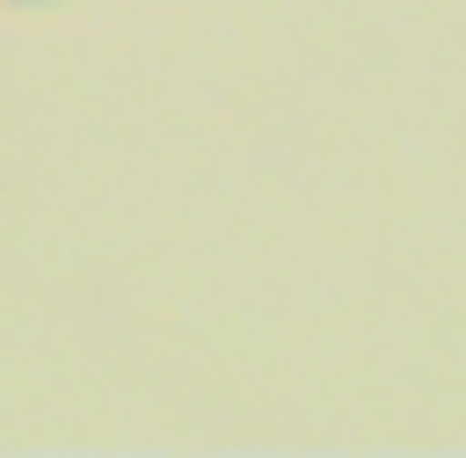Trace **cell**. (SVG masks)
<instances>
[{"label":"cell","instance_id":"cell-1","mask_svg":"<svg viewBox=\"0 0 466 458\" xmlns=\"http://www.w3.org/2000/svg\"><path fill=\"white\" fill-rule=\"evenodd\" d=\"M0 8H47V0H0Z\"/></svg>","mask_w":466,"mask_h":458}]
</instances>
